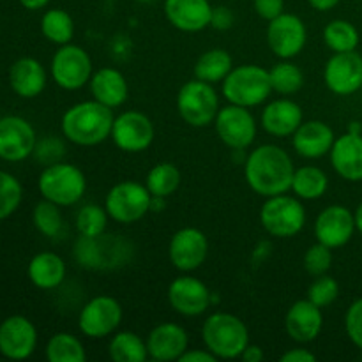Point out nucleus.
I'll return each instance as SVG.
<instances>
[{"label":"nucleus","mask_w":362,"mask_h":362,"mask_svg":"<svg viewBox=\"0 0 362 362\" xmlns=\"http://www.w3.org/2000/svg\"><path fill=\"white\" fill-rule=\"evenodd\" d=\"M113 110L95 99L69 106L60 119L64 138L78 147H95L112 136Z\"/></svg>","instance_id":"2"},{"label":"nucleus","mask_w":362,"mask_h":362,"mask_svg":"<svg viewBox=\"0 0 362 362\" xmlns=\"http://www.w3.org/2000/svg\"><path fill=\"white\" fill-rule=\"evenodd\" d=\"M216 356L209 352L207 349H187L186 352L180 356L179 362H216Z\"/></svg>","instance_id":"48"},{"label":"nucleus","mask_w":362,"mask_h":362,"mask_svg":"<svg viewBox=\"0 0 362 362\" xmlns=\"http://www.w3.org/2000/svg\"><path fill=\"white\" fill-rule=\"evenodd\" d=\"M108 219L105 205L85 204L76 212V230L81 237H98L106 232Z\"/></svg>","instance_id":"39"},{"label":"nucleus","mask_w":362,"mask_h":362,"mask_svg":"<svg viewBox=\"0 0 362 362\" xmlns=\"http://www.w3.org/2000/svg\"><path fill=\"white\" fill-rule=\"evenodd\" d=\"M223 95L232 105L255 108L264 105L272 94L271 78L265 67L257 64H243L230 71L228 76L221 81Z\"/></svg>","instance_id":"5"},{"label":"nucleus","mask_w":362,"mask_h":362,"mask_svg":"<svg viewBox=\"0 0 362 362\" xmlns=\"http://www.w3.org/2000/svg\"><path fill=\"white\" fill-rule=\"evenodd\" d=\"M361 92H362V87H361Z\"/></svg>","instance_id":"55"},{"label":"nucleus","mask_w":362,"mask_h":362,"mask_svg":"<svg viewBox=\"0 0 362 362\" xmlns=\"http://www.w3.org/2000/svg\"><path fill=\"white\" fill-rule=\"evenodd\" d=\"M92 99L101 105L115 110L120 108L129 98V85L126 76L115 67H101L94 71L90 81H88Z\"/></svg>","instance_id":"27"},{"label":"nucleus","mask_w":362,"mask_h":362,"mask_svg":"<svg viewBox=\"0 0 362 362\" xmlns=\"http://www.w3.org/2000/svg\"><path fill=\"white\" fill-rule=\"evenodd\" d=\"M46 359L49 362H85L87 352L78 336L71 332H57L46 343Z\"/></svg>","instance_id":"35"},{"label":"nucleus","mask_w":362,"mask_h":362,"mask_svg":"<svg viewBox=\"0 0 362 362\" xmlns=\"http://www.w3.org/2000/svg\"><path fill=\"white\" fill-rule=\"evenodd\" d=\"M124 310L112 296H95L83 304L78 315V329L85 338L103 339L120 327Z\"/></svg>","instance_id":"11"},{"label":"nucleus","mask_w":362,"mask_h":362,"mask_svg":"<svg viewBox=\"0 0 362 362\" xmlns=\"http://www.w3.org/2000/svg\"><path fill=\"white\" fill-rule=\"evenodd\" d=\"M204 346L216 356V359H240L244 349L250 345L247 325L237 315L216 311L205 318L202 325Z\"/></svg>","instance_id":"3"},{"label":"nucleus","mask_w":362,"mask_h":362,"mask_svg":"<svg viewBox=\"0 0 362 362\" xmlns=\"http://www.w3.org/2000/svg\"><path fill=\"white\" fill-rule=\"evenodd\" d=\"M117 148L126 154H140L156 140L154 122L138 110H126L113 120L112 136Z\"/></svg>","instance_id":"13"},{"label":"nucleus","mask_w":362,"mask_h":362,"mask_svg":"<svg viewBox=\"0 0 362 362\" xmlns=\"http://www.w3.org/2000/svg\"><path fill=\"white\" fill-rule=\"evenodd\" d=\"M148 359L158 362L179 361L180 356L189 349V336L180 324L163 322L156 325L147 336Z\"/></svg>","instance_id":"22"},{"label":"nucleus","mask_w":362,"mask_h":362,"mask_svg":"<svg viewBox=\"0 0 362 362\" xmlns=\"http://www.w3.org/2000/svg\"><path fill=\"white\" fill-rule=\"evenodd\" d=\"M240 359L244 362H262L265 359V352L260 345H253V343H250V345L244 349Z\"/></svg>","instance_id":"49"},{"label":"nucleus","mask_w":362,"mask_h":362,"mask_svg":"<svg viewBox=\"0 0 362 362\" xmlns=\"http://www.w3.org/2000/svg\"><path fill=\"white\" fill-rule=\"evenodd\" d=\"M306 209L296 194H276L265 198L260 209V223L269 235L276 239H292L306 226Z\"/></svg>","instance_id":"7"},{"label":"nucleus","mask_w":362,"mask_h":362,"mask_svg":"<svg viewBox=\"0 0 362 362\" xmlns=\"http://www.w3.org/2000/svg\"><path fill=\"white\" fill-rule=\"evenodd\" d=\"M37 145L35 129L27 119L18 115L0 117V159L20 163L30 158Z\"/></svg>","instance_id":"17"},{"label":"nucleus","mask_w":362,"mask_h":362,"mask_svg":"<svg viewBox=\"0 0 362 362\" xmlns=\"http://www.w3.org/2000/svg\"><path fill=\"white\" fill-rule=\"evenodd\" d=\"M37 187L45 200L53 202L59 207H71L83 198L87 177L76 165L59 161L45 166L37 179Z\"/></svg>","instance_id":"6"},{"label":"nucleus","mask_w":362,"mask_h":362,"mask_svg":"<svg viewBox=\"0 0 362 362\" xmlns=\"http://www.w3.org/2000/svg\"><path fill=\"white\" fill-rule=\"evenodd\" d=\"M177 112L191 127H207L214 124L219 112V95L212 83L198 78L186 81L177 92Z\"/></svg>","instance_id":"8"},{"label":"nucleus","mask_w":362,"mask_h":362,"mask_svg":"<svg viewBox=\"0 0 362 362\" xmlns=\"http://www.w3.org/2000/svg\"><path fill=\"white\" fill-rule=\"evenodd\" d=\"M108 356L115 362H145L148 359L147 341L133 331L113 332Z\"/></svg>","instance_id":"32"},{"label":"nucleus","mask_w":362,"mask_h":362,"mask_svg":"<svg viewBox=\"0 0 362 362\" xmlns=\"http://www.w3.org/2000/svg\"><path fill=\"white\" fill-rule=\"evenodd\" d=\"M140 2H151V0H140Z\"/></svg>","instance_id":"54"},{"label":"nucleus","mask_w":362,"mask_h":362,"mask_svg":"<svg viewBox=\"0 0 362 362\" xmlns=\"http://www.w3.org/2000/svg\"><path fill=\"white\" fill-rule=\"evenodd\" d=\"M152 194L145 184L124 180L106 193L105 209L110 219L119 225H134L151 212Z\"/></svg>","instance_id":"9"},{"label":"nucleus","mask_w":362,"mask_h":362,"mask_svg":"<svg viewBox=\"0 0 362 362\" xmlns=\"http://www.w3.org/2000/svg\"><path fill=\"white\" fill-rule=\"evenodd\" d=\"M269 78H271L272 92L285 98L297 94L304 85L303 69L293 64L292 59H279V62L269 69Z\"/></svg>","instance_id":"34"},{"label":"nucleus","mask_w":362,"mask_h":362,"mask_svg":"<svg viewBox=\"0 0 362 362\" xmlns=\"http://www.w3.org/2000/svg\"><path fill=\"white\" fill-rule=\"evenodd\" d=\"M304 122V113L299 103L281 95L267 103L262 110L260 124L267 134L274 138H288Z\"/></svg>","instance_id":"23"},{"label":"nucleus","mask_w":362,"mask_h":362,"mask_svg":"<svg viewBox=\"0 0 362 362\" xmlns=\"http://www.w3.org/2000/svg\"><path fill=\"white\" fill-rule=\"evenodd\" d=\"M214 129L219 140L233 151H244L257 140L258 124L251 108L232 105L219 108L214 120Z\"/></svg>","instance_id":"12"},{"label":"nucleus","mask_w":362,"mask_h":362,"mask_svg":"<svg viewBox=\"0 0 362 362\" xmlns=\"http://www.w3.org/2000/svg\"><path fill=\"white\" fill-rule=\"evenodd\" d=\"M339 297V283L336 281L332 276L322 274L315 278V281L311 283L310 288H308L306 299H310L311 303L317 304L318 308L325 310L331 304H334V300Z\"/></svg>","instance_id":"41"},{"label":"nucleus","mask_w":362,"mask_h":362,"mask_svg":"<svg viewBox=\"0 0 362 362\" xmlns=\"http://www.w3.org/2000/svg\"><path fill=\"white\" fill-rule=\"evenodd\" d=\"M21 6L28 11H39L49 4V0H20Z\"/></svg>","instance_id":"51"},{"label":"nucleus","mask_w":362,"mask_h":362,"mask_svg":"<svg viewBox=\"0 0 362 362\" xmlns=\"http://www.w3.org/2000/svg\"><path fill=\"white\" fill-rule=\"evenodd\" d=\"M235 23V16H233L232 9L226 6H218L212 9L211 27L216 30H230Z\"/></svg>","instance_id":"46"},{"label":"nucleus","mask_w":362,"mask_h":362,"mask_svg":"<svg viewBox=\"0 0 362 362\" xmlns=\"http://www.w3.org/2000/svg\"><path fill=\"white\" fill-rule=\"evenodd\" d=\"M361 35L349 20H332L324 28V42L332 53L356 52Z\"/></svg>","instance_id":"36"},{"label":"nucleus","mask_w":362,"mask_h":362,"mask_svg":"<svg viewBox=\"0 0 362 362\" xmlns=\"http://www.w3.org/2000/svg\"><path fill=\"white\" fill-rule=\"evenodd\" d=\"M212 9L209 0H165V16L177 30L194 34L211 27Z\"/></svg>","instance_id":"24"},{"label":"nucleus","mask_w":362,"mask_h":362,"mask_svg":"<svg viewBox=\"0 0 362 362\" xmlns=\"http://www.w3.org/2000/svg\"><path fill=\"white\" fill-rule=\"evenodd\" d=\"M23 200V187L13 173L0 170V221L13 216Z\"/></svg>","instance_id":"40"},{"label":"nucleus","mask_w":362,"mask_h":362,"mask_svg":"<svg viewBox=\"0 0 362 362\" xmlns=\"http://www.w3.org/2000/svg\"><path fill=\"white\" fill-rule=\"evenodd\" d=\"M306 42V23L297 14L281 13L267 23V46L278 59H296Z\"/></svg>","instance_id":"14"},{"label":"nucleus","mask_w":362,"mask_h":362,"mask_svg":"<svg viewBox=\"0 0 362 362\" xmlns=\"http://www.w3.org/2000/svg\"><path fill=\"white\" fill-rule=\"evenodd\" d=\"M354 216H356V228H357V232H359L361 235H362V202L359 204V207L356 209Z\"/></svg>","instance_id":"52"},{"label":"nucleus","mask_w":362,"mask_h":362,"mask_svg":"<svg viewBox=\"0 0 362 362\" xmlns=\"http://www.w3.org/2000/svg\"><path fill=\"white\" fill-rule=\"evenodd\" d=\"M331 165L341 179L349 182L362 180V134L346 131L341 136H336L331 152Z\"/></svg>","instance_id":"25"},{"label":"nucleus","mask_w":362,"mask_h":362,"mask_svg":"<svg viewBox=\"0 0 362 362\" xmlns=\"http://www.w3.org/2000/svg\"><path fill=\"white\" fill-rule=\"evenodd\" d=\"M296 173L292 158L283 147L274 144L258 145L247 154L244 163V179L260 197L290 193Z\"/></svg>","instance_id":"1"},{"label":"nucleus","mask_w":362,"mask_h":362,"mask_svg":"<svg viewBox=\"0 0 362 362\" xmlns=\"http://www.w3.org/2000/svg\"><path fill=\"white\" fill-rule=\"evenodd\" d=\"M233 69V60L226 49L212 48L202 53L198 60L194 62V78L207 83H221L230 71Z\"/></svg>","instance_id":"30"},{"label":"nucleus","mask_w":362,"mask_h":362,"mask_svg":"<svg viewBox=\"0 0 362 362\" xmlns=\"http://www.w3.org/2000/svg\"><path fill=\"white\" fill-rule=\"evenodd\" d=\"M325 87L336 95L356 94L362 87V55L357 52L332 53L324 67Z\"/></svg>","instance_id":"19"},{"label":"nucleus","mask_w":362,"mask_h":362,"mask_svg":"<svg viewBox=\"0 0 362 362\" xmlns=\"http://www.w3.org/2000/svg\"><path fill=\"white\" fill-rule=\"evenodd\" d=\"M133 257V244L115 233H101L98 237H78L74 244V258L90 271H113L127 265Z\"/></svg>","instance_id":"4"},{"label":"nucleus","mask_w":362,"mask_h":362,"mask_svg":"<svg viewBox=\"0 0 362 362\" xmlns=\"http://www.w3.org/2000/svg\"><path fill=\"white\" fill-rule=\"evenodd\" d=\"M49 74L53 81L64 90H80L85 85H88L94 74L90 55L87 49L73 42L59 46L52 59Z\"/></svg>","instance_id":"10"},{"label":"nucleus","mask_w":362,"mask_h":362,"mask_svg":"<svg viewBox=\"0 0 362 362\" xmlns=\"http://www.w3.org/2000/svg\"><path fill=\"white\" fill-rule=\"evenodd\" d=\"M27 274L35 288L55 290L66 279L67 265L60 255L53 253V251H41L28 262Z\"/></svg>","instance_id":"29"},{"label":"nucleus","mask_w":362,"mask_h":362,"mask_svg":"<svg viewBox=\"0 0 362 362\" xmlns=\"http://www.w3.org/2000/svg\"><path fill=\"white\" fill-rule=\"evenodd\" d=\"M34 154L46 166L53 165V163H59L60 156L64 154V145L59 140H55V138H46L41 144L35 145Z\"/></svg>","instance_id":"44"},{"label":"nucleus","mask_w":362,"mask_h":362,"mask_svg":"<svg viewBox=\"0 0 362 362\" xmlns=\"http://www.w3.org/2000/svg\"><path fill=\"white\" fill-rule=\"evenodd\" d=\"M327 173L322 168H318V166L306 165L300 166V168H296L290 191H292L297 198H300V200L313 202L324 197V194L327 193Z\"/></svg>","instance_id":"31"},{"label":"nucleus","mask_w":362,"mask_h":362,"mask_svg":"<svg viewBox=\"0 0 362 362\" xmlns=\"http://www.w3.org/2000/svg\"><path fill=\"white\" fill-rule=\"evenodd\" d=\"M48 83V73L37 59L23 57L11 66L9 85L20 98L34 99L42 94Z\"/></svg>","instance_id":"28"},{"label":"nucleus","mask_w":362,"mask_h":362,"mask_svg":"<svg viewBox=\"0 0 362 362\" xmlns=\"http://www.w3.org/2000/svg\"><path fill=\"white\" fill-rule=\"evenodd\" d=\"M345 332L362 352V297L354 300L345 313Z\"/></svg>","instance_id":"43"},{"label":"nucleus","mask_w":362,"mask_h":362,"mask_svg":"<svg viewBox=\"0 0 362 362\" xmlns=\"http://www.w3.org/2000/svg\"><path fill=\"white\" fill-rule=\"evenodd\" d=\"M281 362H315L317 361V356H315L311 350L304 349V346H299V349H290L279 357Z\"/></svg>","instance_id":"47"},{"label":"nucleus","mask_w":362,"mask_h":362,"mask_svg":"<svg viewBox=\"0 0 362 362\" xmlns=\"http://www.w3.org/2000/svg\"><path fill=\"white\" fill-rule=\"evenodd\" d=\"M180 184H182V173H180L179 166L168 161L152 166L145 179V186L156 198L172 197L173 193H177Z\"/></svg>","instance_id":"33"},{"label":"nucleus","mask_w":362,"mask_h":362,"mask_svg":"<svg viewBox=\"0 0 362 362\" xmlns=\"http://www.w3.org/2000/svg\"><path fill=\"white\" fill-rule=\"evenodd\" d=\"M41 32L53 45H67L73 41L74 21L67 11L59 9V7L48 9L41 18Z\"/></svg>","instance_id":"37"},{"label":"nucleus","mask_w":362,"mask_h":362,"mask_svg":"<svg viewBox=\"0 0 362 362\" xmlns=\"http://www.w3.org/2000/svg\"><path fill=\"white\" fill-rule=\"evenodd\" d=\"M336 134L329 124L322 120H306L292 134L293 151L304 159H320L331 152Z\"/></svg>","instance_id":"26"},{"label":"nucleus","mask_w":362,"mask_h":362,"mask_svg":"<svg viewBox=\"0 0 362 362\" xmlns=\"http://www.w3.org/2000/svg\"><path fill=\"white\" fill-rule=\"evenodd\" d=\"M37 349V329L23 315L7 317L0 324V354L11 361H25Z\"/></svg>","instance_id":"20"},{"label":"nucleus","mask_w":362,"mask_h":362,"mask_svg":"<svg viewBox=\"0 0 362 362\" xmlns=\"http://www.w3.org/2000/svg\"><path fill=\"white\" fill-rule=\"evenodd\" d=\"M285 329L290 339H293L299 345L313 343L322 334V329H324L322 308L311 303L310 299L296 300L286 311Z\"/></svg>","instance_id":"21"},{"label":"nucleus","mask_w":362,"mask_h":362,"mask_svg":"<svg viewBox=\"0 0 362 362\" xmlns=\"http://www.w3.org/2000/svg\"><path fill=\"white\" fill-rule=\"evenodd\" d=\"M253 9L262 20L271 21L285 13V0H253Z\"/></svg>","instance_id":"45"},{"label":"nucleus","mask_w":362,"mask_h":362,"mask_svg":"<svg viewBox=\"0 0 362 362\" xmlns=\"http://www.w3.org/2000/svg\"><path fill=\"white\" fill-rule=\"evenodd\" d=\"M209 239L200 228L184 226L177 230L168 244V258L180 272H193L205 264L209 257Z\"/></svg>","instance_id":"15"},{"label":"nucleus","mask_w":362,"mask_h":362,"mask_svg":"<svg viewBox=\"0 0 362 362\" xmlns=\"http://www.w3.org/2000/svg\"><path fill=\"white\" fill-rule=\"evenodd\" d=\"M308 2H310V6L313 7L315 11H318V13H327V11L334 9L341 0H308Z\"/></svg>","instance_id":"50"},{"label":"nucleus","mask_w":362,"mask_h":362,"mask_svg":"<svg viewBox=\"0 0 362 362\" xmlns=\"http://www.w3.org/2000/svg\"><path fill=\"white\" fill-rule=\"evenodd\" d=\"M60 209L62 207H59L53 202L45 200V198L35 205L34 212H32V221H34L35 230L41 235L48 237V239H55L62 233L64 218Z\"/></svg>","instance_id":"38"},{"label":"nucleus","mask_w":362,"mask_h":362,"mask_svg":"<svg viewBox=\"0 0 362 362\" xmlns=\"http://www.w3.org/2000/svg\"><path fill=\"white\" fill-rule=\"evenodd\" d=\"M303 265L304 271L311 276H322L327 274L329 269L332 267V250L327 247L325 244L322 243H315L313 246H310L304 253L303 258Z\"/></svg>","instance_id":"42"},{"label":"nucleus","mask_w":362,"mask_h":362,"mask_svg":"<svg viewBox=\"0 0 362 362\" xmlns=\"http://www.w3.org/2000/svg\"><path fill=\"white\" fill-rule=\"evenodd\" d=\"M349 131H350V133H361L362 134V126L359 122H352L349 126Z\"/></svg>","instance_id":"53"},{"label":"nucleus","mask_w":362,"mask_h":362,"mask_svg":"<svg viewBox=\"0 0 362 362\" xmlns=\"http://www.w3.org/2000/svg\"><path fill=\"white\" fill-rule=\"evenodd\" d=\"M315 239L331 250H339L352 240L356 228V216L345 205H329L315 219Z\"/></svg>","instance_id":"18"},{"label":"nucleus","mask_w":362,"mask_h":362,"mask_svg":"<svg viewBox=\"0 0 362 362\" xmlns=\"http://www.w3.org/2000/svg\"><path fill=\"white\" fill-rule=\"evenodd\" d=\"M166 296L175 313L189 318L204 315L212 304V292L209 286L189 272H182V276L173 279Z\"/></svg>","instance_id":"16"}]
</instances>
